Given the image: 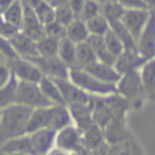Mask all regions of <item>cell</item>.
<instances>
[{
	"label": "cell",
	"mask_w": 155,
	"mask_h": 155,
	"mask_svg": "<svg viewBox=\"0 0 155 155\" xmlns=\"http://www.w3.org/2000/svg\"><path fill=\"white\" fill-rule=\"evenodd\" d=\"M91 36H100L104 37L105 34L110 30V24L100 14L96 17L86 21Z\"/></svg>",
	"instance_id": "obj_29"
},
{
	"label": "cell",
	"mask_w": 155,
	"mask_h": 155,
	"mask_svg": "<svg viewBox=\"0 0 155 155\" xmlns=\"http://www.w3.org/2000/svg\"><path fill=\"white\" fill-rule=\"evenodd\" d=\"M144 2L150 11H155V0H144Z\"/></svg>",
	"instance_id": "obj_43"
},
{
	"label": "cell",
	"mask_w": 155,
	"mask_h": 155,
	"mask_svg": "<svg viewBox=\"0 0 155 155\" xmlns=\"http://www.w3.org/2000/svg\"><path fill=\"white\" fill-rule=\"evenodd\" d=\"M125 12V9L120 5V3L114 0L101 5V15L110 22V25L114 22L120 21L123 14Z\"/></svg>",
	"instance_id": "obj_26"
},
{
	"label": "cell",
	"mask_w": 155,
	"mask_h": 155,
	"mask_svg": "<svg viewBox=\"0 0 155 155\" xmlns=\"http://www.w3.org/2000/svg\"><path fill=\"white\" fill-rule=\"evenodd\" d=\"M70 110L71 117H72L73 124L78 127L81 131H85L88 129L91 124L95 123L93 117V108H94V97L93 102L87 105H77V106H68Z\"/></svg>",
	"instance_id": "obj_15"
},
{
	"label": "cell",
	"mask_w": 155,
	"mask_h": 155,
	"mask_svg": "<svg viewBox=\"0 0 155 155\" xmlns=\"http://www.w3.org/2000/svg\"><path fill=\"white\" fill-rule=\"evenodd\" d=\"M47 155H72V154L69 153V152H66V151H64V150H62V149H58V148H56V147H54V148L52 149V150L50 151Z\"/></svg>",
	"instance_id": "obj_42"
},
{
	"label": "cell",
	"mask_w": 155,
	"mask_h": 155,
	"mask_svg": "<svg viewBox=\"0 0 155 155\" xmlns=\"http://www.w3.org/2000/svg\"><path fill=\"white\" fill-rule=\"evenodd\" d=\"M151 13L152 11L148 9L125 10L120 21L137 41L150 19Z\"/></svg>",
	"instance_id": "obj_11"
},
{
	"label": "cell",
	"mask_w": 155,
	"mask_h": 155,
	"mask_svg": "<svg viewBox=\"0 0 155 155\" xmlns=\"http://www.w3.org/2000/svg\"><path fill=\"white\" fill-rule=\"evenodd\" d=\"M18 85H19V80L13 73L11 79L5 85L0 86V104H1V107H5L8 105L16 103Z\"/></svg>",
	"instance_id": "obj_24"
},
{
	"label": "cell",
	"mask_w": 155,
	"mask_h": 155,
	"mask_svg": "<svg viewBox=\"0 0 155 155\" xmlns=\"http://www.w3.org/2000/svg\"><path fill=\"white\" fill-rule=\"evenodd\" d=\"M32 8L34 9L39 21L44 26H46L49 22L55 20V9L52 8L50 5H48L44 0H39L38 2L33 5Z\"/></svg>",
	"instance_id": "obj_30"
},
{
	"label": "cell",
	"mask_w": 155,
	"mask_h": 155,
	"mask_svg": "<svg viewBox=\"0 0 155 155\" xmlns=\"http://www.w3.org/2000/svg\"><path fill=\"white\" fill-rule=\"evenodd\" d=\"M71 124H73V120L68 106L53 104L33 110L29 122L28 133L41 129H51L58 132Z\"/></svg>",
	"instance_id": "obj_2"
},
{
	"label": "cell",
	"mask_w": 155,
	"mask_h": 155,
	"mask_svg": "<svg viewBox=\"0 0 155 155\" xmlns=\"http://www.w3.org/2000/svg\"><path fill=\"white\" fill-rule=\"evenodd\" d=\"M28 135L34 155H47L55 147L56 131L54 130L41 129Z\"/></svg>",
	"instance_id": "obj_12"
},
{
	"label": "cell",
	"mask_w": 155,
	"mask_h": 155,
	"mask_svg": "<svg viewBox=\"0 0 155 155\" xmlns=\"http://www.w3.org/2000/svg\"><path fill=\"white\" fill-rule=\"evenodd\" d=\"M138 53L144 61L155 58V12L152 11L147 26L137 38Z\"/></svg>",
	"instance_id": "obj_10"
},
{
	"label": "cell",
	"mask_w": 155,
	"mask_h": 155,
	"mask_svg": "<svg viewBox=\"0 0 155 155\" xmlns=\"http://www.w3.org/2000/svg\"><path fill=\"white\" fill-rule=\"evenodd\" d=\"M154 12H155V11H154Z\"/></svg>",
	"instance_id": "obj_46"
},
{
	"label": "cell",
	"mask_w": 155,
	"mask_h": 155,
	"mask_svg": "<svg viewBox=\"0 0 155 155\" xmlns=\"http://www.w3.org/2000/svg\"><path fill=\"white\" fill-rule=\"evenodd\" d=\"M10 43L12 44V46L20 58L31 60L35 56H38L36 41H32L30 37H28L22 32L10 39Z\"/></svg>",
	"instance_id": "obj_16"
},
{
	"label": "cell",
	"mask_w": 155,
	"mask_h": 155,
	"mask_svg": "<svg viewBox=\"0 0 155 155\" xmlns=\"http://www.w3.org/2000/svg\"><path fill=\"white\" fill-rule=\"evenodd\" d=\"M16 103L29 106L33 110L53 105L45 97L38 83L24 82V81H19L17 96H16Z\"/></svg>",
	"instance_id": "obj_5"
},
{
	"label": "cell",
	"mask_w": 155,
	"mask_h": 155,
	"mask_svg": "<svg viewBox=\"0 0 155 155\" xmlns=\"http://www.w3.org/2000/svg\"><path fill=\"white\" fill-rule=\"evenodd\" d=\"M11 67L12 72L19 81L31 83H39L44 74L31 61L24 58H17L11 62H7Z\"/></svg>",
	"instance_id": "obj_9"
},
{
	"label": "cell",
	"mask_w": 155,
	"mask_h": 155,
	"mask_svg": "<svg viewBox=\"0 0 155 155\" xmlns=\"http://www.w3.org/2000/svg\"><path fill=\"white\" fill-rule=\"evenodd\" d=\"M95 1H97V2L100 3V5H103V3L110 2V1H114V0H95Z\"/></svg>",
	"instance_id": "obj_44"
},
{
	"label": "cell",
	"mask_w": 155,
	"mask_h": 155,
	"mask_svg": "<svg viewBox=\"0 0 155 155\" xmlns=\"http://www.w3.org/2000/svg\"><path fill=\"white\" fill-rule=\"evenodd\" d=\"M86 1L87 0H68L69 5L71 7V9L73 10V12H74L78 17H79L81 11H82L83 8H84Z\"/></svg>",
	"instance_id": "obj_39"
},
{
	"label": "cell",
	"mask_w": 155,
	"mask_h": 155,
	"mask_svg": "<svg viewBox=\"0 0 155 155\" xmlns=\"http://www.w3.org/2000/svg\"><path fill=\"white\" fill-rule=\"evenodd\" d=\"M85 70L91 73L94 77L99 79L100 81L107 83V84L116 85L121 77L114 67V65L105 64V63H102L100 61H96L94 64L88 66Z\"/></svg>",
	"instance_id": "obj_14"
},
{
	"label": "cell",
	"mask_w": 155,
	"mask_h": 155,
	"mask_svg": "<svg viewBox=\"0 0 155 155\" xmlns=\"http://www.w3.org/2000/svg\"><path fill=\"white\" fill-rule=\"evenodd\" d=\"M17 0H0V11L2 12L11 7L13 3H15Z\"/></svg>",
	"instance_id": "obj_41"
},
{
	"label": "cell",
	"mask_w": 155,
	"mask_h": 155,
	"mask_svg": "<svg viewBox=\"0 0 155 155\" xmlns=\"http://www.w3.org/2000/svg\"><path fill=\"white\" fill-rule=\"evenodd\" d=\"M45 30H46V35L52 38H55L58 41L65 38L67 35V27H65L64 25L60 24L56 20L49 22L48 25L45 26Z\"/></svg>",
	"instance_id": "obj_33"
},
{
	"label": "cell",
	"mask_w": 155,
	"mask_h": 155,
	"mask_svg": "<svg viewBox=\"0 0 155 155\" xmlns=\"http://www.w3.org/2000/svg\"><path fill=\"white\" fill-rule=\"evenodd\" d=\"M69 79L85 93L93 97H106L117 94L116 85L102 82L85 69L71 68Z\"/></svg>",
	"instance_id": "obj_3"
},
{
	"label": "cell",
	"mask_w": 155,
	"mask_h": 155,
	"mask_svg": "<svg viewBox=\"0 0 155 155\" xmlns=\"http://www.w3.org/2000/svg\"><path fill=\"white\" fill-rule=\"evenodd\" d=\"M31 62L36 65V67L41 71L44 77L51 78L53 80H60V79H69V72L70 68L65 65L62 61L56 58H41V56H35L31 58Z\"/></svg>",
	"instance_id": "obj_8"
},
{
	"label": "cell",
	"mask_w": 155,
	"mask_h": 155,
	"mask_svg": "<svg viewBox=\"0 0 155 155\" xmlns=\"http://www.w3.org/2000/svg\"><path fill=\"white\" fill-rule=\"evenodd\" d=\"M104 41H105L106 46H107L110 53H112L116 58L125 50L122 41H121L120 38L117 36L116 33L112 30V28H110V30L108 31V32L105 34V36H104Z\"/></svg>",
	"instance_id": "obj_31"
},
{
	"label": "cell",
	"mask_w": 155,
	"mask_h": 155,
	"mask_svg": "<svg viewBox=\"0 0 155 155\" xmlns=\"http://www.w3.org/2000/svg\"><path fill=\"white\" fill-rule=\"evenodd\" d=\"M38 56L41 58H56L58 54L60 41L46 36L36 43Z\"/></svg>",
	"instance_id": "obj_27"
},
{
	"label": "cell",
	"mask_w": 155,
	"mask_h": 155,
	"mask_svg": "<svg viewBox=\"0 0 155 155\" xmlns=\"http://www.w3.org/2000/svg\"><path fill=\"white\" fill-rule=\"evenodd\" d=\"M25 17V7L22 0H17L15 3L1 12V19L21 29Z\"/></svg>",
	"instance_id": "obj_25"
},
{
	"label": "cell",
	"mask_w": 155,
	"mask_h": 155,
	"mask_svg": "<svg viewBox=\"0 0 155 155\" xmlns=\"http://www.w3.org/2000/svg\"><path fill=\"white\" fill-rule=\"evenodd\" d=\"M44 1H46L48 5H50L52 8H54V9H56V8L61 7V5L68 2V0H44Z\"/></svg>",
	"instance_id": "obj_40"
},
{
	"label": "cell",
	"mask_w": 155,
	"mask_h": 155,
	"mask_svg": "<svg viewBox=\"0 0 155 155\" xmlns=\"http://www.w3.org/2000/svg\"><path fill=\"white\" fill-rule=\"evenodd\" d=\"M66 37H68L70 41H72L73 43H75L77 45L78 44L84 43V41H88V38L91 37V34H89L86 21L81 19L80 17L75 18V19L67 27Z\"/></svg>",
	"instance_id": "obj_19"
},
{
	"label": "cell",
	"mask_w": 155,
	"mask_h": 155,
	"mask_svg": "<svg viewBox=\"0 0 155 155\" xmlns=\"http://www.w3.org/2000/svg\"><path fill=\"white\" fill-rule=\"evenodd\" d=\"M146 61L138 53L137 50H124L115 61L114 67L122 75L134 70H139Z\"/></svg>",
	"instance_id": "obj_13"
},
{
	"label": "cell",
	"mask_w": 155,
	"mask_h": 155,
	"mask_svg": "<svg viewBox=\"0 0 155 155\" xmlns=\"http://www.w3.org/2000/svg\"><path fill=\"white\" fill-rule=\"evenodd\" d=\"M124 141L116 144H110L106 155H129V149Z\"/></svg>",
	"instance_id": "obj_38"
},
{
	"label": "cell",
	"mask_w": 155,
	"mask_h": 155,
	"mask_svg": "<svg viewBox=\"0 0 155 155\" xmlns=\"http://www.w3.org/2000/svg\"><path fill=\"white\" fill-rule=\"evenodd\" d=\"M116 87L117 94L124 98L130 104H137L138 102H141L144 96H147L140 75V69L122 74Z\"/></svg>",
	"instance_id": "obj_4"
},
{
	"label": "cell",
	"mask_w": 155,
	"mask_h": 155,
	"mask_svg": "<svg viewBox=\"0 0 155 155\" xmlns=\"http://www.w3.org/2000/svg\"><path fill=\"white\" fill-rule=\"evenodd\" d=\"M41 91L45 97L51 102L52 104H58V105H66L61 89L56 82L48 77H43L41 81L38 83Z\"/></svg>",
	"instance_id": "obj_18"
},
{
	"label": "cell",
	"mask_w": 155,
	"mask_h": 155,
	"mask_svg": "<svg viewBox=\"0 0 155 155\" xmlns=\"http://www.w3.org/2000/svg\"><path fill=\"white\" fill-rule=\"evenodd\" d=\"M88 43L91 46V48H93L98 61L110 65L115 64L116 58L108 50L107 46H106L105 41H104V37L91 36L88 38Z\"/></svg>",
	"instance_id": "obj_21"
},
{
	"label": "cell",
	"mask_w": 155,
	"mask_h": 155,
	"mask_svg": "<svg viewBox=\"0 0 155 155\" xmlns=\"http://www.w3.org/2000/svg\"><path fill=\"white\" fill-rule=\"evenodd\" d=\"M140 75L147 97H155V58L147 61L140 68Z\"/></svg>",
	"instance_id": "obj_20"
},
{
	"label": "cell",
	"mask_w": 155,
	"mask_h": 155,
	"mask_svg": "<svg viewBox=\"0 0 155 155\" xmlns=\"http://www.w3.org/2000/svg\"><path fill=\"white\" fill-rule=\"evenodd\" d=\"M58 58L69 68L75 67V56H77V44L65 37L60 41L58 46Z\"/></svg>",
	"instance_id": "obj_23"
},
{
	"label": "cell",
	"mask_w": 155,
	"mask_h": 155,
	"mask_svg": "<svg viewBox=\"0 0 155 155\" xmlns=\"http://www.w3.org/2000/svg\"><path fill=\"white\" fill-rule=\"evenodd\" d=\"M97 58L88 41L77 45V56H75L74 68L86 69L88 66L96 62Z\"/></svg>",
	"instance_id": "obj_22"
},
{
	"label": "cell",
	"mask_w": 155,
	"mask_h": 155,
	"mask_svg": "<svg viewBox=\"0 0 155 155\" xmlns=\"http://www.w3.org/2000/svg\"><path fill=\"white\" fill-rule=\"evenodd\" d=\"M100 14H101V5L95 0H87L79 17L84 21H87V20L91 19Z\"/></svg>",
	"instance_id": "obj_34"
},
{
	"label": "cell",
	"mask_w": 155,
	"mask_h": 155,
	"mask_svg": "<svg viewBox=\"0 0 155 155\" xmlns=\"http://www.w3.org/2000/svg\"><path fill=\"white\" fill-rule=\"evenodd\" d=\"M112 30L117 34L124 46L125 50H137V41L136 38L129 32L127 28L122 25L121 21H117L110 25ZM138 51V50H137Z\"/></svg>",
	"instance_id": "obj_28"
},
{
	"label": "cell",
	"mask_w": 155,
	"mask_h": 155,
	"mask_svg": "<svg viewBox=\"0 0 155 155\" xmlns=\"http://www.w3.org/2000/svg\"><path fill=\"white\" fill-rule=\"evenodd\" d=\"M20 32H21V29L19 27L1 19V26H0V35H1V38L10 41L13 37H15L17 34H19Z\"/></svg>",
	"instance_id": "obj_35"
},
{
	"label": "cell",
	"mask_w": 155,
	"mask_h": 155,
	"mask_svg": "<svg viewBox=\"0 0 155 155\" xmlns=\"http://www.w3.org/2000/svg\"><path fill=\"white\" fill-rule=\"evenodd\" d=\"M61 89V93L67 106L87 105L93 102V96L85 93L83 89L75 85L70 79L54 80Z\"/></svg>",
	"instance_id": "obj_7"
},
{
	"label": "cell",
	"mask_w": 155,
	"mask_h": 155,
	"mask_svg": "<svg viewBox=\"0 0 155 155\" xmlns=\"http://www.w3.org/2000/svg\"><path fill=\"white\" fill-rule=\"evenodd\" d=\"M72 155H78V154H72Z\"/></svg>",
	"instance_id": "obj_45"
},
{
	"label": "cell",
	"mask_w": 155,
	"mask_h": 155,
	"mask_svg": "<svg viewBox=\"0 0 155 155\" xmlns=\"http://www.w3.org/2000/svg\"><path fill=\"white\" fill-rule=\"evenodd\" d=\"M77 17L78 16L75 15L68 2L55 9V20L64 25L65 27H68Z\"/></svg>",
	"instance_id": "obj_32"
},
{
	"label": "cell",
	"mask_w": 155,
	"mask_h": 155,
	"mask_svg": "<svg viewBox=\"0 0 155 155\" xmlns=\"http://www.w3.org/2000/svg\"><path fill=\"white\" fill-rule=\"evenodd\" d=\"M125 10L148 9L144 0H117ZM149 10V9H148Z\"/></svg>",
	"instance_id": "obj_37"
},
{
	"label": "cell",
	"mask_w": 155,
	"mask_h": 155,
	"mask_svg": "<svg viewBox=\"0 0 155 155\" xmlns=\"http://www.w3.org/2000/svg\"><path fill=\"white\" fill-rule=\"evenodd\" d=\"M1 56H2V61L5 62H11V61L15 60V58H19V55L17 54V52L15 51L14 47L12 46V44L10 43V41L5 38H1Z\"/></svg>",
	"instance_id": "obj_36"
},
{
	"label": "cell",
	"mask_w": 155,
	"mask_h": 155,
	"mask_svg": "<svg viewBox=\"0 0 155 155\" xmlns=\"http://www.w3.org/2000/svg\"><path fill=\"white\" fill-rule=\"evenodd\" d=\"M32 113L33 108L19 103H14L5 107H1V143L28 134V127Z\"/></svg>",
	"instance_id": "obj_1"
},
{
	"label": "cell",
	"mask_w": 155,
	"mask_h": 155,
	"mask_svg": "<svg viewBox=\"0 0 155 155\" xmlns=\"http://www.w3.org/2000/svg\"><path fill=\"white\" fill-rule=\"evenodd\" d=\"M55 147L71 154L78 153L84 148L82 131L74 124L61 129L56 132Z\"/></svg>",
	"instance_id": "obj_6"
},
{
	"label": "cell",
	"mask_w": 155,
	"mask_h": 155,
	"mask_svg": "<svg viewBox=\"0 0 155 155\" xmlns=\"http://www.w3.org/2000/svg\"><path fill=\"white\" fill-rule=\"evenodd\" d=\"M83 133V144L84 148L87 150L91 151L99 148L100 146L104 144L106 141L105 134H104L103 129L99 127L98 124L94 123L88 129L82 132Z\"/></svg>",
	"instance_id": "obj_17"
}]
</instances>
